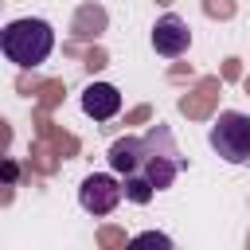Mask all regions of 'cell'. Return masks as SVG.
Returning a JSON list of instances; mask_svg holds the SVG:
<instances>
[{"label":"cell","mask_w":250,"mask_h":250,"mask_svg":"<svg viewBox=\"0 0 250 250\" xmlns=\"http://www.w3.org/2000/svg\"><path fill=\"white\" fill-rule=\"evenodd\" d=\"M0 51H4V59H8L12 66L35 70V66H43V62L51 59V51H55V27H51L47 20H39V16H20V20L4 23V31H0Z\"/></svg>","instance_id":"6da1fadb"},{"label":"cell","mask_w":250,"mask_h":250,"mask_svg":"<svg viewBox=\"0 0 250 250\" xmlns=\"http://www.w3.org/2000/svg\"><path fill=\"white\" fill-rule=\"evenodd\" d=\"M137 172H141L156 191H164V188L176 184V176L184 172V156H180L176 137H172L168 125L156 121L148 133H141V164H137Z\"/></svg>","instance_id":"7a4b0ae2"},{"label":"cell","mask_w":250,"mask_h":250,"mask_svg":"<svg viewBox=\"0 0 250 250\" xmlns=\"http://www.w3.org/2000/svg\"><path fill=\"white\" fill-rule=\"evenodd\" d=\"M211 148L227 160V164H250V113L238 109H223L207 133Z\"/></svg>","instance_id":"3957f363"},{"label":"cell","mask_w":250,"mask_h":250,"mask_svg":"<svg viewBox=\"0 0 250 250\" xmlns=\"http://www.w3.org/2000/svg\"><path fill=\"white\" fill-rule=\"evenodd\" d=\"M121 199H125V184L109 172H90L78 184V207L86 215H113Z\"/></svg>","instance_id":"277c9868"},{"label":"cell","mask_w":250,"mask_h":250,"mask_svg":"<svg viewBox=\"0 0 250 250\" xmlns=\"http://www.w3.org/2000/svg\"><path fill=\"white\" fill-rule=\"evenodd\" d=\"M148 43H152V51H156L160 59H180V55L191 47V27H188V20H184V16L164 12V16L152 23Z\"/></svg>","instance_id":"5b68a950"},{"label":"cell","mask_w":250,"mask_h":250,"mask_svg":"<svg viewBox=\"0 0 250 250\" xmlns=\"http://www.w3.org/2000/svg\"><path fill=\"white\" fill-rule=\"evenodd\" d=\"M82 113L94 121H109L121 113V90L113 82H90L82 90Z\"/></svg>","instance_id":"8992f818"},{"label":"cell","mask_w":250,"mask_h":250,"mask_svg":"<svg viewBox=\"0 0 250 250\" xmlns=\"http://www.w3.org/2000/svg\"><path fill=\"white\" fill-rule=\"evenodd\" d=\"M121 184H125V199L129 203H137V207H145L152 195H156V188L141 176V172H129V176H121Z\"/></svg>","instance_id":"52a82bcc"},{"label":"cell","mask_w":250,"mask_h":250,"mask_svg":"<svg viewBox=\"0 0 250 250\" xmlns=\"http://www.w3.org/2000/svg\"><path fill=\"white\" fill-rule=\"evenodd\" d=\"M133 242H137V246H141V242H160V246H172V238H168V234H160V230H145V234H137Z\"/></svg>","instance_id":"ba28073f"}]
</instances>
